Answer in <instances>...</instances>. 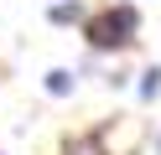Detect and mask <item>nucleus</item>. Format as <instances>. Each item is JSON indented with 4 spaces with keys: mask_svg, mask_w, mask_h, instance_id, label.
I'll return each mask as SVG.
<instances>
[{
    "mask_svg": "<svg viewBox=\"0 0 161 155\" xmlns=\"http://www.w3.org/2000/svg\"><path fill=\"white\" fill-rule=\"evenodd\" d=\"M156 155H161V134H156Z\"/></svg>",
    "mask_w": 161,
    "mask_h": 155,
    "instance_id": "nucleus-6",
    "label": "nucleus"
},
{
    "mask_svg": "<svg viewBox=\"0 0 161 155\" xmlns=\"http://www.w3.org/2000/svg\"><path fill=\"white\" fill-rule=\"evenodd\" d=\"M68 155H104V140H99V134H83V140H68Z\"/></svg>",
    "mask_w": 161,
    "mask_h": 155,
    "instance_id": "nucleus-3",
    "label": "nucleus"
},
{
    "mask_svg": "<svg viewBox=\"0 0 161 155\" xmlns=\"http://www.w3.org/2000/svg\"><path fill=\"white\" fill-rule=\"evenodd\" d=\"M78 16H83L78 0H57V5H52V21H57V26H68V21H78Z\"/></svg>",
    "mask_w": 161,
    "mask_h": 155,
    "instance_id": "nucleus-4",
    "label": "nucleus"
},
{
    "mask_svg": "<svg viewBox=\"0 0 161 155\" xmlns=\"http://www.w3.org/2000/svg\"><path fill=\"white\" fill-rule=\"evenodd\" d=\"M135 26H140L135 5H114V10H104V16H94V21H88V26H83V36H88V47L114 52V47H130V41H135Z\"/></svg>",
    "mask_w": 161,
    "mask_h": 155,
    "instance_id": "nucleus-1",
    "label": "nucleus"
},
{
    "mask_svg": "<svg viewBox=\"0 0 161 155\" xmlns=\"http://www.w3.org/2000/svg\"><path fill=\"white\" fill-rule=\"evenodd\" d=\"M73 72H68V67H52V72H47V93H52V98H68V93H73Z\"/></svg>",
    "mask_w": 161,
    "mask_h": 155,
    "instance_id": "nucleus-2",
    "label": "nucleus"
},
{
    "mask_svg": "<svg viewBox=\"0 0 161 155\" xmlns=\"http://www.w3.org/2000/svg\"><path fill=\"white\" fill-rule=\"evenodd\" d=\"M156 93H161V67H146V72H140V98H156Z\"/></svg>",
    "mask_w": 161,
    "mask_h": 155,
    "instance_id": "nucleus-5",
    "label": "nucleus"
}]
</instances>
